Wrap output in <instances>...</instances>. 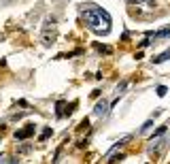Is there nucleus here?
<instances>
[{"mask_svg":"<svg viewBox=\"0 0 170 164\" xmlns=\"http://www.w3.org/2000/svg\"><path fill=\"white\" fill-rule=\"evenodd\" d=\"M81 19L85 21V26L94 34H100L106 36L111 32V15L100 6H94V4H87L81 9Z\"/></svg>","mask_w":170,"mask_h":164,"instance_id":"nucleus-1","label":"nucleus"},{"mask_svg":"<svg viewBox=\"0 0 170 164\" xmlns=\"http://www.w3.org/2000/svg\"><path fill=\"white\" fill-rule=\"evenodd\" d=\"M43 41H45V45L55 43V19H53V17L45 21V28H43Z\"/></svg>","mask_w":170,"mask_h":164,"instance_id":"nucleus-2","label":"nucleus"},{"mask_svg":"<svg viewBox=\"0 0 170 164\" xmlns=\"http://www.w3.org/2000/svg\"><path fill=\"white\" fill-rule=\"evenodd\" d=\"M32 134H34V126H26V128L15 132V141H26V139H30Z\"/></svg>","mask_w":170,"mask_h":164,"instance_id":"nucleus-3","label":"nucleus"},{"mask_svg":"<svg viewBox=\"0 0 170 164\" xmlns=\"http://www.w3.org/2000/svg\"><path fill=\"white\" fill-rule=\"evenodd\" d=\"M109 109H111V105H109V102H104V100H100V102L96 105V109H94V115L104 117L106 113H109Z\"/></svg>","mask_w":170,"mask_h":164,"instance_id":"nucleus-4","label":"nucleus"},{"mask_svg":"<svg viewBox=\"0 0 170 164\" xmlns=\"http://www.w3.org/2000/svg\"><path fill=\"white\" fill-rule=\"evenodd\" d=\"M149 39H166V36H170V28H164V30H159V32H147Z\"/></svg>","mask_w":170,"mask_h":164,"instance_id":"nucleus-5","label":"nucleus"},{"mask_svg":"<svg viewBox=\"0 0 170 164\" xmlns=\"http://www.w3.org/2000/svg\"><path fill=\"white\" fill-rule=\"evenodd\" d=\"M166 60H170V49L164 51V53H159L157 58H153V64H162V62H166Z\"/></svg>","mask_w":170,"mask_h":164,"instance_id":"nucleus-6","label":"nucleus"},{"mask_svg":"<svg viewBox=\"0 0 170 164\" xmlns=\"http://www.w3.org/2000/svg\"><path fill=\"white\" fill-rule=\"evenodd\" d=\"M55 107H58L55 109V117H58V120H60V117H64V111H62V109H64V100H60Z\"/></svg>","mask_w":170,"mask_h":164,"instance_id":"nucleus-7","label":"nucleus"},{"mask_svg":"<svg viewBox=\"0 0 170 164\" xmlns=\"http://www.w3.org/2000/svg\"><path fill=\"white\" fill-rule=\"evenodd\" d=\"M164 132H166V126H159V128H157L153 134H151V141H153V139H157V136H162Z\"/></svg>","mask_w":170,"mask_h":164,"instance_id":"nucleus-8","label":"nucleus"},{"mask_svg":"<svg viewBox=\"0 0 170 164\" xmlns=\"http://www.w3.org/2000/svg\"><path fill=\"white\" fill-rule=\"evenodd\" d=\"M51 132H53L51 128H45V130L41 132V141H47V139H49V136H51Z\"/></svg>","mask_w":170,"mask_h":164,"instance_id":"nucleus-9","label":"nucleus"},{"mask_svg":"<svg viewBox=\"0 0 170 164\" xmlns=\"http://www.w3.org/2000/svg\"><path fill=\"white\" fill-rule=\"evenodd\" d=\"M157 96H166V92H168V87H164V85H157Z\"/></svg>","mask_w":170,"mask_h":164,"instance_id":"nucleus-10","label":"nucleus"},{"mask_svg":"<svg viewBox=\"0 0 170 164\" xmlns=\"http://www.w3.org/2000/svg\"><path fill=\"white\" fill-rule=\"evenodd\" d=\"M121 160H123V153H119V156H111V160H109V162H111V164H115V162H121Z\"/></svg>","mask_w":170,"mask_h":164,"instance_id":"nucleus-11","label":"nucleus"},{"mask_svg":"<svg viewBox=\"0 0 170 164\" xmlns=\"http://www.w3.org/2000/svg\"><path fill=\"white\" fill-rule=\"evenodd\" d=\"M151 43H153V41H151V39H149V36H147V39H145V41H140V47H142V49H145V47H149V45H151Z\"/></svg>","mask_w":170,"mask_h":164,"instance_id":"nucleus-12","label":"nucleus"},{"mask_svg":"<svg viewBox=\"0 0 170 164\" xmlns=\"http://www.w3.org/2000/svg\"><path fill=\"white\" fill-rule=\"evenodd\" d=\"M96 49L102 51V53H111V49H109V47H102V45H96Z\"/></svg>","mask_w":170,"mask_h":164,"instance_id":"nucleus-13","label":"nucleus"},{"mask_svg":"<svg viewBox=\"0 0 170 164\" xmlns=\"http://www.w3.org/2000/svg\"><path fill=\"white\" fill-rule=\"evenodd\" d=\"M130 2H136V4H138V2H147V4H151V6H155L153 0H130Z\"/></svg>","mask_w":170,"mask_h":164,"instance_id":"nucleus-14","label":"nucleus"},{"mask_svg":"<svg viewBox=\"0 0 170 164\" xmlns=\"http://www.w3.org/2000/svg\"><path fill=\"white\" fill-rule=\"evenodd\" d=\"M126 87H128V81H123V83H121V85H117V92L121 94V92H123V90H126Z\"/></svg>","mask_w":170,"mask_h":164,"instance_id":"nucleus-15","label":"nucleus"},{"mask_svg":"<svg viewBox=\"0 0 170 164\" xmlns=\"http://www.w3.org/2000/svg\"><path fill=\"white\" fill-rule=\"evenodd\" d=\"M151 126H153V122H151V120H149V122H145V126H142V128H140V130H142V132H145V130H149V128H151Z\"/></svg>","mask_w":170,"mask_h":164,"instance_id":"nucleus-16","label":"nucleus"}]
</instances>
